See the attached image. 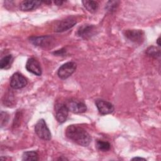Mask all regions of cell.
<instances>
[{
    "mask_svg": "<svg viewBox=\"0 0 161 161\" xmlns=\"http://www.w3.org/2000/svg\"><path fill=\"white\" fill-rule=\"evenodd\" d=\"M38 154L36 151H27L23 153L22 155L23 160H38Z\"/></svg>",
    "mask_w": 161,
    "mask_h": 161,
    "instance_id": "cell-16",
    "label": "cell"
},
{
    "mask_svg": "<svg viewBox=\"0 0 161 161\" xmlns=\"http://www.w3.org/2000/svg\"><path fill=\"white\" fill-rule=\"evenodd\" d=\"M54 40V38L50 35L31 36L30 38V42L32 44L43 48L50 47L53 45Z\"/></svg>",
    "mask_w": 161,
    "mask_h": 161,
    "instance_id": "cell-4",
    "label": "cell"
},
{
    "mask_svg": "<svg viewBox=\"0 0 161 161\" xmlns=\"http://www.w3.org/2000/svg\"><path fill=\"white\" fill-rule=\"evenodd\" d=\"M3 103L7 106L10 107L14 104V99L13 95L11 92H8L7 96H4V99L3 100Z\"/></svg>",
    "mask_w": 161,
    "mask_h": 161,
    "instance_id": "cell-20",
    "label": "cell"
},
{
    "mask_svg": "<svg viewBox=\"0 0 161 161\" xmlns=\"http://www.w3.org/2000/svg\"><path fill=\"white\" fill-rule=\"evenodd\" d=\"M65 135L69 139L83 147L88 146L91 142V136L88 132L78 125H69L65 130Z\"/></svg>",
    "mask_w": 161,
    "mask_h": 161,
    "instance_id": "cell-1",
    "label": "cell"
},
{
    "mask_svg": "<svg viewBox=\"0 0 161 161\" xmlns=\"http://www.w3.org/2000/svg\"><path fill=\"white\" fill-rule=\"evenodd\" d=\"M123 35L127 40L137 45L142 44L145 40V33L141 30H126Z\"/></svg>",
    "mask_w": 161,
    "mask_h": 161,
    "instance_id": "cell-3",
    "label": "cell"
},
{
    "mask_svg": "<svg viewBox=\"0 0 161 161\" xmlns=\"http://www.w3.org/2000/svg\"><path fill=\"white\" fill-rule=\"evenodd\" d=\"M131 160H146V159H145V158H142V157H135V158H133Z\"/></svg>",
    "mask_w": 161,
    "mask_h": 161,
    "instance_id": "cell-24",
    "label": "cell"
},
{
    "mask_svg": "<svg viewBox=\"0 0 161 161\" xmlns=\"http://www.w3.org/2000/svg\"><path fill=\"white\" fill-rule=\"evenodd\" d=\"M96 147L99 150L102 152H106L110 149L111 145L108 142L99 140L96 142Z\"/></svg>",
    "mask_w": 161,
    "mask_h": 161,
    "instance_id": "cell-18",
    "label": "cell"
},
{
    "mask_svg": "<svg viewBox=\"0 0 161 161\" xmlns=\"http://www.w3.org/2000/svg\"><path fill=\"white\" fill-rule=\"evenodd\" d=\"M99 113L102 115L111 114L113 112L114 106L109 102L103 99H97L95 101Z\"/></svg>",
    "mask_w": 161,
    "mask_h": 161,
    "instance_id": "cell-11",
    "label": "cell"
},
{
    "mask_svg": "<svg viewBox=\"0 0 161 161\" xmlns=\"http://www.w3.org/2000/svg\"><path fill=\"white\" fill-rule=\"evenodd\" d=\"M77 65L74 62H68L61 65L57 71V75L61 79L69 78L75 70Z\"/></svg>",
    "mask_w": 161,
    "mask_h": 161,
    "instance_id": "cell-5",
    "label": "cell"
},
{
    "mask_svg": "<svg viewBox=\"0 0 161 161\" xmlns=\"http://www.w3.org/2000/svg\"><path fill=\"white\" fill-rule=\"evenodd\" d=\"M69 111L67 107L65 104L64 103H58L55 106V118L57 121L60 123H64L68 117Z\"/></svg>",
    "mask_w": 161,
    "mask_h": 161,
    "instance_id": "cell-10",
    "label": "cell"
},
{
    "mask_svg": "<svg viewBox=\"0 0 161 161\" xmlns=\"http://www.w3.org/2000/svg\"><path fill=\"white\" fill-rule=\"evenodd\" d=\"M65 49L64 48H62L60 50H58L53 52V53L55 54V55H63L65 53Z\"/></svg>",
    "mask_w": 161,
    "mask_h": 161,
    "instance_id": "cell-22",
    "label": "cell"
},
{
    "mask_svg": "<svg viewBox=\"0 0 161 161\" xmlns=\"http://www.w3.org/2000/svg\"><path fill=\"white\" fill-rule=\"evenodd\" d=\"M96 34V28L92 25H83L80 26L77 30L79 36L88 40Z\"/></svg>",
    "mask_w": 161,
    "mask_h": 161,
    "instance_id": "cell-9",
    "label": "cell"
},
{
    "mask_svg": "<svg viewBox=\"0 0 161 161\" xmlns=\"http://www.w3.org/2000/svg\"><path fill=\"white\" fill-rule=\"evenodd\" d=\"M145 53L148 56L154 58H158L160 56V50L158 48L155 47L154 46L148 47Z\"/></svg>",
    "mask_w": 161,
    "mask_h": 161,
    "instance_id": "cell-17",
    "label": "cell"
},
{
    "mask_svg": "<svg viewBox=\"0 0 161 161\" xmlns=\"http://www.w3.org/2000/svg\"><path fill=\"white\" fill-rule=\"evenodd\" d=\"M28 84L27 79L19 72L12 75L10 79V86L14 89H19L25 87Z\"/></svg>",
    "mask_w": 161,
    "mask_h": 161,
    "instance_id": "cell-8",
    "label": "cell"
},
{
    "mask_svg": "<svg viewBox=\"0 0 161 161\" xmlns=\"http://www.w3.org/2000/svg\"><path fill=\"white\" fill-rule=\"evenodd\" d=\"M68 109L74 113H83L86 111V104L76 99H70L65 103Z\"/></svg>",
    "mask_w": 161,
    "mask_h": 161,
    "instance_id": "cell-6",
    "label": "cell"
},
{
    "mask_svg": "<svg viewBox=\"0 0 161 161\" xmlns=\"http://www.w3.org/2000/svg\"><path fill=\"white\" fill-rule=\"evenodd\" d=\"M64 1H54V3L58 6H60V5H62V3H64Z\"/></svg>",
    "mask_w": 161,
    "mask_h": 161,
    "instance_id": "cell-23",
    "label": "cell"
},
{
    "mask_svg": "<svg viewBox=\"0 0 161 161\" xmlns=\"http://www.w3.org/2000/svg\"><path fill=\"white\" fill-rule=\"evenodd\" d=\"M84 8L90 13H94L97 11L99 8V4L95 1H82Z\"/></svg>",
    "mask_w": 161,
    "mask_h": 161,
    "instance_id": "cell-14",
    "label": "cell"
},
{
    "mask_svg": "<svg viewBox=\"0 0 161 161\" xmlns=\"http://www.w3.org/2000/svg\"><path fill=\"white\" fill-rule=\"evenodd\" d=\"M119 1H109L107 3L105 6V9L109 13H113L114 11L118 6Z\"/></svg>",
    "mask_w": 161,
    "mask_h": 161,
    "instance_id": "cell-19",
    "label": "cell"
},
{
    "mask_svg": "<svg viewBox=\"0 0 161 161\" xmlns=\"http://www.w3.org/2000/svg\"><path fill=\"white\" fill-rule=\"evenodd\" d=\"M77 23L76 20L72 17H68L64 19H62L58 21L55 26H54V31L55 32H63L67 31L75 25Z\"/></svg>",
    "mask_w": 161,
    "mask_h": 161,
    "instance_id": "cell-7",
    "label": "cell"
},
{
    "mask_svg": "<svg viewBox=\"0 0 161 161\" xmlns=\"http://www.w3.org/2000/svg\"><path fill=\"white\" fill-rule=\"evenodd\" d=\"M13 62V57L12 55H7L3 57L0 61V68L1 69H8L11 67Z\"/></svg>",
    "mask_w": 161,
    "mask_h": 161,
    "instance_id": "cell-15",
    "label": "cell"
},
{
    "mask_svg": "<svg viewBox=\"0 0 161 161\" xmlns=\"http://www.w3.org/2000/svg\"><path fill=\"white\" fill-rule=\"evenodd\" d=\"M42 1H30V0L23 1L22 2L20 3L19 8L21 11H32L38 8L42 4Z\"/></svg>",
    "mask_w": 161,
    "mask_h": 161,
    "instance_id": "cell-13",
    "label": "cell"
},
{
    "mask_svg": "<svg viewBox=\"0 0 161 161\" xmlns=\"http://www.w3.org/2000/svg\"><path fill=\"white\" fill-rule=\"evenodd\" d=\"M1 127H3L4 126H5L9 119V114L7 113V112H4V111H1Z\"/></svg>",
    "mask_w": 161,
    "mask_h": 161,
    "instance_id": "cell-21",
    "label": "cell"
},
{
    "mask_svg": "<svg viewBox=\"0 0 161 161\" xmlns=\"http://www.w3.org/2000/svg\"><path fill=\"white\" fill-rule=\"evenodd\" d=\"M157 44H158V46L160 45V37L158 38V39H157Z\"/></svg>",
    "mask_w": 161,
    "mask_h": 161,
    "instance_id": "cell-25",
    "label": "cell"
},
{
    "mask_svg": "<svg viewBox=\"0 0 161 161\" xmlns=\"http://www.w3.org/2000/svg\"><path fill=\"white\" fill-rule=\"evenodd\" d=\"M25 67L28 72L37 76H40L42 75V70L40 64L35 58H29L26 62Z\"/></svg>",
    "mask_w": 161,
    "mask_h": 161,
    "instance_id": "cell-12",
    "label": "cell"
},
{
    "mask_svg": "<svg viewBox=\"0 0 161 161\" xmlns=\"http://www.w3.org/2000/svg\"><path fill=\"white\" fill-rule=\"evenodd\" d=\"M35 132L36 135L42 140L48 141L52 138L50 131L43 119H40L36 123L35 126Z\"/></svg>",
    "mask_w": 161,
    "mask_h": 161,
    "instance_id": "cell-2",
    "label": "cell"
}]
</instances>
